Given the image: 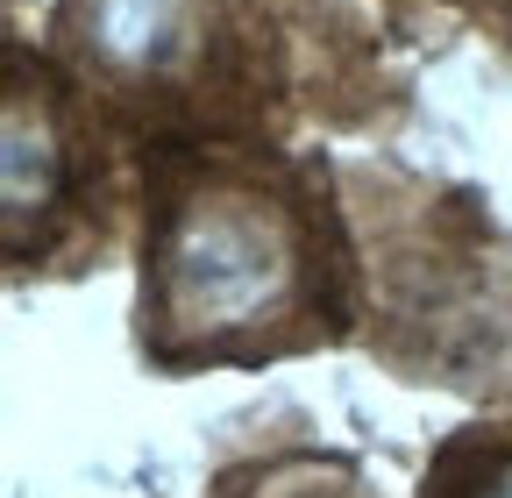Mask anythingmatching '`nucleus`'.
I'll return each instance as SVG.
<instances>
[{"mask_svg": "<svg viewBox=\"0 0 512 498\" xmlns=\"http://www.w3.org/2000/svg\"><path fill=\"white\" fill-rule=\"evenodd\" d=\"M306 235L299 214L256 178H200L178 193L150 242L143 335L164 356H221L264 342L299 314Z\"/></svg>", "mask_w": 512, "mask_h": 498, "instance_id": "nucleus-1", "label": "nucleus"}, {"mask_svg": "<svg viewBox=\"0 0 512 498\" xmlns=\"http://www.w3.org/2000/svg\"><path fill=\"white\" fill-rule=\"evenodd\" d=\"M200 0H79V36L121 79H157L192 50Z\"/></svg>", "mask_w": 512, "mask_h": 498, "instance_id": "nucleus-2", "label": "nucleus"}, {"mask_svg": "<svg viewBox=\"0 0 512 498\" xmlns=\"http://www.w3.org/2000/svg\"><path fill=\"white\" fill-rule=\"evenodd\" d=\"M57 171H64V143L43 100H29L22 86L8 93V228L22 242V228L57 200Z\"/></svg>", "mask_w": 512, "mask_h": 498, "instance_id": "nucleus-3", "label": "nucleus"}, {"mask_svg": "<svg viewBox=\"0 0 512 498\" xmlns=\"http://www.w3.org/2000/svg\"><path fill=\"white\" fill-rule=\"evenodd\" d=\"M427 498H512V427L456 442L441 477L427 484Z\"/></svg>", "mask_w": 512, "mask_h": 498, "instance_id": "nucleus-4", "label": "nucleus"}]
</instances>
